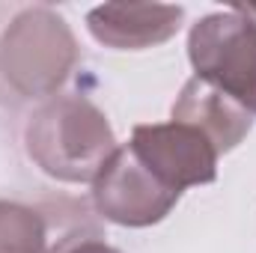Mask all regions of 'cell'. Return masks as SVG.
I'll list each match as a JSON object with an SVG mask.
<instances>
[{
  "label": "cell",
  "mask_w": 256,
  "mask_h": 253,
  "mask_svg": "<svg viewBox=\"0 0 256 253\" xmlns=\"http://www.w3.org/2000/svg\"><path fill=\"white\" fill-rule=\"evenodd\" d=\"M24 146L42 173L72 185H92L120 149L108 116L84 96H54L39 104L24 128Z\"/></svg>",
  "instance_id": "cell-1"
},
{
  "label": "cell",
  "mask_w": 256,
  "mask_h": 253,
  "mask_svg": "<svg viewBox=\"0 0 256 253\" xmlns=\"http://www.w3.org/2000/svg\"><path fill=\"white\" fill-rule=\"evenodd\" d=\"M78 42L48 6H15L0 24V84L18 98H48L72 74Z\"/></svg>",
  "instance_id": "cell-2"
},
{
  "label": "cell",
  "mask_w": 256,
  "mask_h": 253,
  "mask_svg": "<svg viewBox=\"0 0 256 253\" xmlns=\"http://www.w3.org/2000/svg\"><path fill=\"white\" fill-rule=\"evenodd\" d=\"M194 78L212 84L256 116V18L236 3L200 18L188 33Z\"/></svg>",
  "instance_id": "cell-3"
},
{
  "label": "cell",
  "mask_w": 256,
  "mask_h": 253,
  "mask_svg": "<svg viewBox=\"0 0 256 253\" xmlns=\"http://www.w3.org/2000/svg\"><path fill=\"white\" fill-rule=\"evenodd\" d=\"M182 194L167 188L152 170L140 164V158L126 146H120L110 161L98 170L92 182V206L96 212L120 226H152L164 220Z\"/></svg>",
  "instance_id": "cell-4"
},
{
  "label": "cell",
  "mask_w": 256,
  "mask_h": 253,
  "mask_svg": "<svg viewBox=\"0 0 256 253\" xmlns=\"http://www.w3.org/2000/svg\"><path fill=\"white\" fill-rule=\"evenodd\" d=\"M128 149L176 194L218 179V149L200 128L188 122L170 120L137 126L131 131Z\"/></svg>",
  "instance_id": "cell-5"
},
{
  "label": "cell",
  "mask_w": 256,
  "mask_h": 253,
  "mask_svg": "<svg viewBox=\"0 0 256 253\" xmlns=\"http://www.w3.org/2000/svg\"><path fill=\"white\" fill-rule=\"evenodd\" d=\"M185 9L164 3H104L90 9L86 30L114 51H143L173 39L182 27Z\"/></svg>",
  "instance_id": "cell-6"
},
{
  "label": "cell",
  "mask_w": 256,
  "mask_h": 253,
  "mask_svg": "<svg viewBox=\"0 0 256 253\" xmlns=\"http://www.w3.org/2000/svg\"><path fill=\"white\" fill-rule=\"evenodd\" d=\"M173 120L200 128L212 140L218 155H224V152L236 149L250 134L256 116L248 108L226 98L212 84L191 78V80H185V86H182V92L173 104Z\"/></svg>",
  "instance_id": "cell-7"
},
{
  "label": "cell",
  "mask_w": 256,
  "mask_h": 253,
  "mask_svg": "<svg viewBox=\"0 0 256 253\" xmlns=\"http://www.w3.org/2000/svg\"><path fill=\"white\" fill-rule=\"evenodd\" d=\"M0 253H54L48 218L33 206L0 200Z\"/></svg>",
  "instance_id": "cell-8"
},
{
  "label": "cell",
  "mask_w": 256,
  "mask_h": 253,
  "mask_svg": "<svg viewBox=\"0 0 256 253\" xmlns=\"http://www.w3.org/2000/svg\"><path fill=\"white\" fill-rule=\"evenodd\" d=\"M63 253H122V250H116V248H110V244H104L98 238H80V242L68 244Z\"/></svg>",
  "instance_id": "cell-9"
},
{
  "label": "cell",
  "mask_w": 256,
  "mask_h": 253,
  "mask_svg": "<svg viewBox=\"0 0 256 253\" xmlns=\"http://www.w3.org/2000/svg\"><path fill=\"white\" fill-rule=\"evenodd\" d=\"M242 9H244V12H250V15L256 18V3H242Z\"/></svg>",
  "instance_id": "cell-10"
}]
</instances>
